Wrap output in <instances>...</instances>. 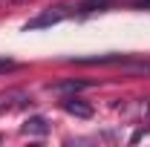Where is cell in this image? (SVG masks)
<instances>
[{
    "label": "cell",
    "instance_id": "cell-1",
    "mask_svg": "<svg viewBox=\"0 0 150 147\" xmlns=\"http://www.w3.org/2000/svg\"><path fill=\"white\" fill-rule=\"evenodd\" d=\"M67 15H69V12H67L64 6H55V9H46L43 15H38L35 20H29L23 29L29 32V29H40V26H52V23H61V20L67 18Z\"/></svg>",
    "mask_w": 150,
    "mask_h": 147
},
{
    "label": "cell",
    "instance_id": "cell-2",
    "mask_svg": "<svg viewBox=\"0 0 150 147\" xmlns=\"http://www.w3.org/2000/svg\"><path fill=\"white\" fill-rule=\"evenodd\" d=\"M61 107L64 112H69L75 118H93V107L84 101V98H75V95H64V101H61Z\"/></svg>",
    "mask_w": 150,
    "mask_h": 147
},
{
    "label": "cell",
    "instance_id": "cell-3",
    "mask_svg": "<svg viewBox=\"0 0 150 147\" xmlns=\"http://www.w3.org/2000/svg\"><path fill=\"white\" fill-rule=\"evenodd\" d=\"M23 133L26 136H46L49 133V121L43 115H32V118L23 121Z\"/></svg>",
    "mask_w": 150,
    "mask_h": 147
},
{
    "label": "cell",
    "instance_id": "cell-4",
    "mask_svg": "<svg viewBox=\"0 0 150 147\" xmlns=\"http://www.w3.org/2000/svg\"><path fill=\"white\" fill-rule=\"evenodd\" d=\"M90 84L87 81H58V84H52L49 90L52 92H61V95H75L78 90H87Z\"/></svg>",
    "mask_w": 150,
    "mask_h": 147
},
{
    "label": "cell",
    "instance_id": "cell-5",
    "mask_svg": "<svg viewBox=\"0 0 150 147\" xmlns=\"http://www.w3.org/2000/svg\"><path fill=\"white\" fill-rule=\"evenodd\" d=\"M20 101H26V92H20V90H12V92H6V95H0V112L18 107Z\"/></svg>",
    "mask_w": 150,
    "mask_h": 147
},
{
    "label": "cell",
    "instance_id": "cell-6",
    "mask_svg": "<svg viewBox=\"0 0 150 147\" xmlns=\"http://www.w3.org/2000/svg\"><path fill=\"white\" fill-rule=\"evenodd\" d=\"M112 0H81L78 3V9L81 12H101V9H110Z\"/></svg>",
    "mask_w": 150,
    "mask_h": 147
},
{
    "label": "cell",
    "instance_id": "cell-7",
    "mask_svg": "<svg viewBox=\"0 0 150 147\" xmlns=\"http://www.w3.org/2000/svg\"><path fill=\"white\" fill-rule=\"evenodd\" d=\"M15 69H18V61H12V58L0 55V75H6V72H15Z\"/></svg>",
    "mask_w": 150,
    "mask_h": 147
},
{
    "label": "cell",
    "instance_id": "cell-8",
    "mask_svg": "<svg viewBox=\"0 0 150 147\" xmlns=\"http://www.w3.org/2000/svg\"><path fill=\"white\" fill-rule=\"evenodd\" d=\"M23 3H32V0H0V6H6V9H15V6H23Z\"/></svg>",
    "mask_w": 150,
    "mask_h": 147
},
{
    "label": "cell",
    "instance_id": "cell-9",
    "mask_svg": "<svg viewBox=\"0 0 150 147\" xmlns=\"http://www.w3.org/2000/svg\"><path fill=\"white\" fill-rule=\"evenodd\" d=\"M130 6H136V9H150V0H130Z\"/></svg>",
    "mask_w": 150,
    "mask_h": 147
},
{
    "label": "cell",
    "instance_id": "cell-10",
    "mask_svg": "<svg viewBox=\"0 0 150 147\" xmlns=\"http://www.w3.org/2000/svg\"><path fill=\"white\" fill-rule=\"evenodd\" d=\"M144 112H147V115H150V98H147V101H144Z\"/></svg>",
    "mask_w": 150,
    "mask_h": 147
}]
</instances>
